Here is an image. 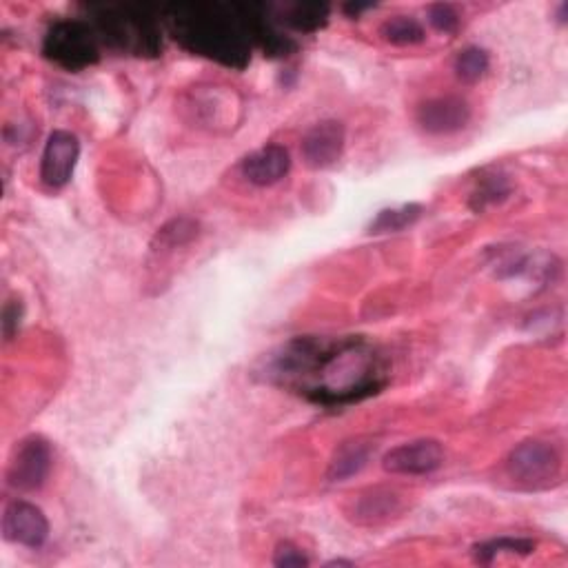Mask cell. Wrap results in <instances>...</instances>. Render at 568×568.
<instances>
[{
    "label": "cell",
    "mask_w": 568,
    "mask_h": 568,
    "mask_svg": "<svg viewBox=\"0 0 568 568\" xmlns=\"http://www.w3.org/2000/svg\"><path fill=\"white\" fill-rule=\"evenodd\" d=\"M273 564L278 568H307L311 562L298 546H293L291 542H282L276 546V553H273Z\"/></svg>",
    "instance_id": "22"
},
{
    "label": "cell",
    "mask_w": 568,
    "mask_h": 568,
    "mask_svg": "<svg viewBox=\"0 0 568 568\" xmlns=\"http://www.w3.org/2000/svg\"><path fill=\"white\" fill-rule=\"evenodd\" d=\"M52 462V446L47 440L38 438V435L27 438L18 444L14 458L9 462L7 482L16 491H38L49 478Z\"/></svg>",
    "instance_id": "6"
},
{
    "label": "cell",
    "mask_w": 568,
    "mask_h": 568,
    "mask_svg": "<svg viewBox=\"0 0 568 568\" xmlns=\"http://www.w3.org/2000/svg\"><path fill=\"white\" fill-rule=\"evenodd\" d=\"M422 216L420 205H402L398 209H384L378 213V218L371 222V233H395L411 227L415 220Z\"/></svg>",
    "instance_id": "18"
},
{
    "label": "cell",
    "mask_w": 568,
    "mask_h": 568,
    "mask_svg": "<svg viewBox=\"0 0 568 568\" xmlns=\"http://www.w3.org/2000/svg\"><path fill=\"white\" fill-rule=\"evenodd\" d=\"M444 464V446L438 440L400 444L384 455L382 466L393 475H429Z\"/></svg>",
    "instance_id": "7"
},
{
    "label": "cell",
    "mask_w": 568,
    "mask_h": 568,
    "mask_svg": "<svg viewBox=\"0 0 568 568\" xmlns=\"http://www.w3.org/2000/svg\"><path fill=\"white\" fill-rule=\"evenodd\" d=\"M20 304L18 302H9L7 307H5V320H3V327H5V336L7 338H12V333L18 329V324H20Z\"/></svg>",
    "instance_id": "24"
},
{
    "label": "cell",
    "mask_w": 568,
    "mask_h": 568,
    "mask_svg": "<svg viewBox=\"0 0 568 568\" xmlns=\"http://www.w3.org/2000/svg\"><path fill=\"white\" fill-rule=\"evenodd\" d=\"M329 7L318 3H298L287 12V25H291L298 32H316V29L327 25Z\"/></svg>",
    "instance_id": "19"
},
{
    "label": "cell",
    "mask_w": 568,
    "mask_h": 568,
    "mask_svg": "<svg viewBox=\"0 0 568 568\" xmlns=\"http://www.w3.org/2000/svg\"><path fill=\"white\" fill-rule=\"evenodd\" d=\"M327 566H351V562H344V560H333Z\"/></svg>",
    "instance_id": "26"
},
{
    "label": "cell",
    "mask_w": 568,
    "mask_h": 568,
    "mask_svg": "<svg viewBox=\"0 0 568 568\" xmlns=\"http://www.w3.org/2000/svg\"><path fill=\"white\" fill-rule=\"evenodd\" d=\"M429 23L442 34H453L460 25V14L451 5H433L429 9Z\"/></svg>",
    "instance_id": "23"
},
{
    "label": "cell",
    "mask_w": 568,
    "mask_h": 568,
    "mask_svg": "<svg viewBox=\"0 0 568 568\" xmlns=\"http://www.w3.org/2000/svg\"><path fill=\"white\" fill-rule=\"evenodd\" d=\"M80 156V142L71 131H54L47 138V145L40 160V180L49 189H63L74 176Z\"/></svg>",
    "instance_id": "8"
},
{
    "label": "cell",
    "mask_w": 568,
    "mask_h": 568,
    "mask_svg": "<svg viewBox=\"0 0 568 568\" xmlns=\"http://www.w3.org/2000/svg\"><path fill=\"white\" fill-rule=\"evenodd\" d=\"M486 69H489V54L480 47H466L455 58V74H458L462 83H478L486 74Z\"/></svg>",
    "instance_id": "20"
},
{
    "label": "cell",
    "mask_w": 568,
    "mask_h": 568,
    "mask_svg": "<svg viewBox=\"0 0 568 568\" xmlns=\"http://www.w3.org/2000/svg\"><path fill=\"white\" fill-rule=\"evenodd\" d=\"M506 475L526 491H542L557 484L562 475V458L553 444L526 440L506 458Z\"/></svg>",
    "instance_id": "5"
},
{
    "label": "cell",
    "mask_w": 568,
    "mask_h": 568,
    "mask_svg": "<svg viewBox=\"0 0 568 568\" xmlns=\"http://www.w3.org/2000/svg\"><path fill=\"white\" fill-rule=\"evenodd\" d=\"M169 29L191 54L242 69L249 63V36L238 7L176 5L169 9Z\"/></svg>",
    "instance_id": "2"
},
{
    "label": "cell",
    "mask_w": 568,
    "mask_h": 568,
    "mask_svg": "<svg viewBox=\"0 0 568 568\" xmlns=\"http://www.w3.org/2000/svg\"><path fill=\"white\" fill-rule=\"evenodd\" d=\"M344 127L338 120H322L302 138V158L311 169H327L344 154Z\"/></svg>",
    "instance_id": "10"
},
{
    "label": "cell",
    "mask_w": 568,
    "mask_h": 568,
    "mask_svg": "<svg viewBox=\"0 0 568 568\" xmlns=\"http://www.w3.org/2000/svg\"><path fill=\"white\" fill-rule=\"evenodd\" d=\"M367 9H371V5H353V7H344V12L351 16H358L362 12H367Z\"/></svg>",
    "instance_id": "25"
},
{
    "label": "cell",
    "mask_w": 568,
    "mask_h": 568,
    "mask_svg": "<svg viewBox=\"0 0 568 568\" xmlns=\"http://www.w3.org/2000/svg\"><path fill=\"white\" fill-rule=\"evenodd\" d=\"M94 29L111 47L134 56H158L162 49L156 18L140 7L105 5L94 9Z\"/></svg>",
    "instance_id": "3"
},
{
    "label": "cell",
    "mask_w": 568,
    "mask_h": 568,
    "mask_svg": "<svg viewBox=\"0 0 568 568\" xmlns=\"http://www.w3.org/2000/svg\"><path fill=\"white\" fill-rule=\"evenodd\" d=\"M371 453H373V446L367 440L358 438V440L342 442L329 462L327 478L331 482H342V480L353 478V475H358L364 466L369 464Z\"/></svg>",
    "instance_id": "13"
},
{
    "label": "cell",
    "mask_w": 568,
    "mask_h": 568,
    "mask_svg": "<svg viewBox=\"0 0 568 568\" xmlns=\"http://www.w3.org/2000/svg\"><path fill=\"white\" fill-rule=\"evenodd\" d=\"M509 194H511V185L506 182V178L489 176V178H484L478 185V189L473 191L471 209L473 211H484L486 207L502 202Z\"/></svg>",
    "instance_id": "21"
},
{
    "label": "cell",
    "mask_w": 568,
    "mask_h": 568,
    "mask_svg": "<svg viewBox=\"0 0 568 568\" xmlns=\"http://www.w3.org/2000/svg\"><path fill=\"white\" fill-rule=\"evenodd\" d=\"M291 169V156L282 145H267L242 160V176L256 187H271Z\"/></svg>",
    "instance_id": "12"
},
{
    "label": "cell",
    "mask_w": 568,
    "mask_h": 568,
    "mask_svg": "<svg viewBox=\"0 0 568 568\" xmlns=\"http://www.w3.org/2000/svg\"><path fill=\"white\" fill-rule=\"evenodd\" d=\"M380 34H382L384 40H387V43L400 45V47L418 45L426 38L422 25L418 23V20H413L409 16H395V18L387 20V23L382 25Z\"/></svg>",
    "instance_id": "17"
},
{
    "label": "cell",
    "mask_w": 568,
    "mask_h": 568,
    "mask_svg": "<svg viewBox=\"0 0 568 568\" xmlns=\"http://www.w3.org/2000/svg\"><path fill=\"white\" fill-rule=\"evenodd\" d=\"M3 537L7 542L38 549L47 542L49 522L36 504L18 500L7 504L3 513Z\"/></svg>",
    "instance_id": "9"
},
{
    "label": "cell",
    "mask_w": 568,
    "mask_h": 568,
    "mask_svg": "<svg viewBox=\"0 0 568 568\" xmlns=\"http://www.w3.org/2000/svg\"><path fill=\"white\" fill-rule=\"evenodd\" d=\"M267 380L322 407H344L387 387L382 355L362 338L304 336L284 344L265 367Z\"/></svg>",
    "instance_id": "1"
},
{
    "label": "cell",
    "mask_w": 568,
    "mask_h": 568,
    "mask_svg": "<svg viewBox=\"0 0 568 568\" xmlns=\"http://www.w3.org/2000/svg\"><path fill=\"white\" fill-rule=\"evenodd\" d=\"M200 225L196 220L191 218H176L167 222L165 227L158 229L156 238H154V251H169V249H178L189 245L191 240H196Z\"/></svg>",
    "instance_id": "15"
},
{
    "label": "cell",
    "mask_w": 568,
    "mask_h": 568,
    "mask_svg": "<svg viewBox=\"0 0 568 568\" xmlns=\"http://www.w3.org/2000/svg\"><path fill=\"white\" fill-rule=\"evenodd\" d=\"M535 551V542L524 540V537H500V540L484 542L480 546H475L473 555L475 562L480 564H491L497 555H529Z\"/></svg>",
    "instance_id": "16"
},
{
    "label": "cell",
    "mask_w": 568,
    "mask_h": 568,
    "mask_svg": "<svg viewBox=\"0 0 568 568\" xmlns=\"http://www.w3.org/2000/svg\"><path fill=\"white\" fill-rule=\"evenodd\" d=\"M43 54L69 71H80L98 63L100 47L94 25L85 20H58L45 36Z\"/></svg>",
    "instance_id": "4"
},
{
    "label": "cell",
    "mask_w": 568,
    "mask_h": 568,
    "mask_svg": "<svg viewBox=\"0 0 568 568\" xmlns=\"http://www.w3.org/2000/svg\"><path fill=\"white\" fill-rule=\"evenodd\" d=\"M415 118H418V125L426 134L446 136L466 127L471 118V107L464 98L442 96L422 103Z\"/></svg>",
    "instance_id": "11"
},
{
    "label": "cell",
    "mask_w": 568,
    "mask_h": 568,
    "mask_svg": "<svg viewBox=\"0 0 568 568\" xmlns=\"http://www.w3.org/2000/svg\"><path fill=\"white\" fill-rule=\"evenodd\" d=\"M395 509H398V495L391 491L375 489V491H369L367 495L358 497V504H355V509H353V517H355V522L373 524V522L387 520L391 513H395Z\"/></svg>",
    "instance_id": "14"
}]
</instances>
